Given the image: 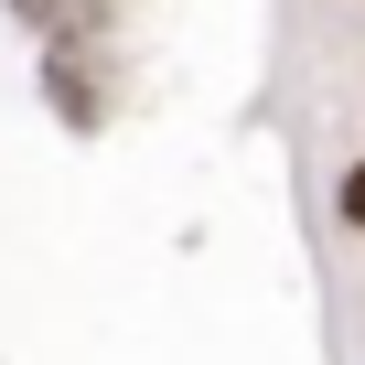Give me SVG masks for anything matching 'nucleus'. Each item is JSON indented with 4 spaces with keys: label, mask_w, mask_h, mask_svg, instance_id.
I'll return each mask as SVG.
<instances>
[{
    "label": "nucleus",
    "mask_w": 365,
    "mask_h": 365,
    "mask_svg": "<svg viewBox=\"0 0 365 365\" xmlns=\"http://www.w3.org/2000/svg\"><path fill=\"white\" fill-rule=\"evenodd\" d=\"M344 226H365V161L344 172Z\"/></svg>",
    "instance_id": "obj_1"
}]
</instances>
